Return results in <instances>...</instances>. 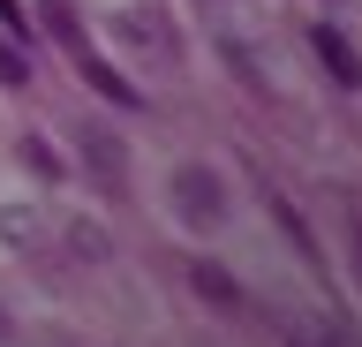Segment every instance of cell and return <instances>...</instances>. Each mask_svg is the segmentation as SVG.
<instances>
[{"mask_svg":"<svg viewBox=\"0 0 362 347\" xmlns=\"http://www.w3.org/2000/svg\"><path fill=\"white\" fill-rule=\"evenodd\" d=\"M174 211H181V227L189 234H219L226 227V182L211 174V166H174Z\"/></svg>","mask_w":362,"mask_h":347,"instance_id":"obj_1","label":"cell"},{"mask_svg":"<svg viewBox=\"0 0 362 347\" xmlns=\"http://www.w3.org/2000/svg\"><path fill=\"white\" fill-rule=\"evenodd\" d=\"M113 38L129 53H144V61H181V38L166 23V8H121L113 16Z\"/></svg>","mask_w":362,"mask_h":347,"instance_id":"obj_2","label":"cell"},{"mask_svg":"<svg viewBox=\"0 0 362 347\" xmlns=\"http://www.w3.org/2000/svg\"><path fill=\"white\" fill-rule=\"evenodd\" d=\"M76 151H83L90 182L106 189V196H121V189H129V143L113 136L106 121H83V129H76Z\"/></svg>","mask_w":362,"mask_h":347,"instance_id":"obj_3","label":"cell"},{"mask_svg":"<svg viewBox=\"0 0 362 347\" xmlns=\"http://www.w3.org/2000/svg\"><path fill=\"white\" fill-rule=\"evenodd\" d=\"M68 61H76V76H83V83H90V91H98V98H106V106H136V83H129V76H113V69H106V53L76 46V53H68Z\"/></svg>","mask_w":362,"mask_h":347,"instance_id":"obj_4","label":"cell"},{"mask_svg":"<svg viewBox=\"0 0 362 347\" xmlns=\"http://www.w3.org/2000/svg\"><path fill=\"white\" fill-rule=\"evenodd\" d=\"M310 53L325 61V69H332V83H347V91L362 83V61H355V46H347L339 30H325V23H317V30H310Z\"/></svg>","mask_w":362,"mask_h":347,"instance_id":"obj_5","label":"cell"},{"mask_svg":"<svg viewBox=\"0 0 362 347\" xmlns=\"http://www.w3.org/2000/svg\"><path fill=\"white\" fill-rule=\"evenodd\" d=\"M189 287H197L211 310H242V287H234V272H219V264H197V272H189Z\"/></svg>","mask_w":362,"mask_h":347,"instance_id":"obj_6","label":"cell"},{"mask_svg":"<svg viewBox=\"0 0 362 347\" xmlns=\"http://www.w3.org/2000/svg\"><path fill=\"white\" fill-rule=\"evenodd\" d=\"M38 8H45V30H53L68 53L83 46V23H76V8H68V0H38Z\"/></svg>","mask_w":362,"mask_h":347,"instance_id":"obj_7","label":"cell"},{"mask_svg":"<svg viewBox=\"0 0 362 347\" xmlns=\"http://www.w3.org/2000/svg\"><path fill=\"white\" fill-rule=\"evenodd\" d=\"M23 159H30L38 182H61V159H53V143H45V136H23Z\"/></svg>","mask_w":362,"mask_h":347,"instance_id":"obj_8","label":"cell"},{"mask_svg":"<svg viewBox=\"0 0 362 347\" xmlns=\"http://www.w3.org/2000/svg\"><path fill=\"white\" fill-rule=\"evenodd\" d=\"M0 83H30V53L16 38H0Z\"/></svg>","mask_w":362,"mask_h":347,"instance_id":"obj_9","label":"cell"},{"mask_svg":"<svg viewBox=\"0 0 362 347\" xmlns=\"http://www.w3.org/2000/svg\"><path fill=\"white\" fill-rule=\"evenodd\" d=\"M0 234H8V242H38V219H30V211H0Z\"/></svg>","mask_w":362,"mask_h":347,"instance_id":"obj_10","label":"cell"},{"mask_svg":"<svg viewBox=\"0 0 362 347\" xmlns=\"http://www.w3.org/2000/svg\"><path fill=\"white\" fill-rule=\"evenodd\" d=\"M0 23H8V38L30 53V23H23V8H16V0H0Z\"/></svg>","mask_w":362,"mask_h":347,"instance_id":"obj_11","label":"cell"},{"mask_svg":"<svg viewBox=\"0 0 362 347\" xmlns=\"http://www.w3.org/2000/svg\"><path fill=\"white\" fill-rule=\"evenodd\" d=\"M8 340H16V317H8V310H0V347H8Z\"/></svg>","mask_w":362,"mask_h":347,"instance_id":"obj_12","label":"cell"}]
</instances>
